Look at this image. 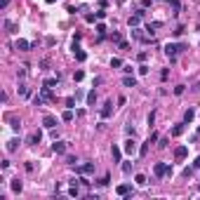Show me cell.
Listing matches in <instances>:
<instances>
[{"label": "cell", "instance_id": "obj_12", "mask_svg": "<svg viewBox=\"0 0 200 200\" xmlns=\"http://www.w3.org/2000/svg\"><path fill=\"white\" fill-rule=\"evenodd\" d=\"M122 85H125V87H137V78H134V75H125V78H122Z\"/></svg>", "mask_w": 200, "mask_h": 200}, {"label": "cell", "instance_id": "obj_37", "mask_svg": "<svg viewBox=\"0 0 200 200\" xmlns=\"http://www.w3.org/2000/svg\"><path fill=\"white\" fill-rule=\"evenodd\" d=\"M153 122H155V111H151V113H148V125H153Z\"/></svg>", "mask_w": 200, "mask_h": 200}, {"label": "cell", "instance_id": "obj_30", "mask_svg": "<svg viewBox=\"0 0 200 200\" xmlns=\"http://www.w3.org/2000/svg\"><path fill=\"white\" fill-rule=\"evenodd\" d=\"M148 144H151V141L141 144V148H139V155H141V158H144V155H146V151H148Z\"/></svg>", "mask_w": 200, "mask_h": 200}, {"label": "cell", "instance_id": "obj_19", "mask_svg": "<svg viewBox=\"0 0 200 200\" xmlns=\"http://www.w3.org/2000/svg\"><path fill=\"white\" fill-rule=\"evenodd\" d=\"M61 120H64V122H71V120H73V111H71V108L64 111V113H61Z\"/></svg>", "mask_w": 200, "mask_h": 200}, {"label": "cell", "instance_id": "obj_13", "mask_svg": "<svg viewBox=\"0 0 200 200\" xmlns=\"http://www.w3.org/2000/svg\"><path fill=\"white\" fill-rule=\"evenodd\" d=\"M40 139H42L40 132H33L31 137H28V144H31V146H36V144H40Z\"/></svg>", "mask_w": 200, "mask_h": 200}, {"label": "cell", "instance_id": "obj_11", "mask_svg": "<svg viewBox=\"0 0 200 200\" xmlns=\"http://www.w3.org/2000/svg\"><path fill=\"white\" fill-rule=\"evenodd\" d=\"M158 28H163V21H153V24H148L146 31H148V36H153V33L158 31Z\"/></svg>", "mask_w": 200, "mask_h": 200}, {"label": "cell", "instance_id": "obj_33", "mask_svg": "<svg viewBox=\"0 0 200 200\" xmlns=\"http://www.w3.org/2000/svg\"><path fill=\"white\" fill-rule=\"evenodd\" d=\"M122 172L130 174V172H132V163H122Z\"/></svg>", "mask_w": 200, "mask_h": 200}, {"label": "cell", "instance_id": "obj_2", "mask_svg": "<svg viewBox=\"0 0 200 200\" xmlns=\"http://www.w3.org/2000/svg\"><path fill=\"white\" fill-rule=\"evenodd\" d=\"M179 50H184V47H181V45H172V42H167V45H165V54L169 57V61H177Z\"/></svg>", "mask_w": 200, "mask_h": 200}, {"label": "cell", "instance_id": "obj_17", "mask_svg": "<svg viewBox=\"0 0 200 200\" xmlns=\"http://www.w3.org/2000/svg\"><path fill=\"white\" fill-rule=\"evenodd\" d=\"M184 130H186L184 122H181V125H174L172 127V134H174V137H179V134H184Z\"/></svg>", "mask_w": 200, "mask_h": 200}, {"label": "cell", "instance_id": "obj_22", "mask_svg": "<svg viewBox=\"0 0 200 200\" xmlns=\"http://www.w3.org/2000/svg\"><path fill=\"white\" fill-rule=\"evenodd\" d=\"M21 188H24V184H21L19 179H14V181H12V191H14V193H21Z\"/></svg>", "mask_w": 200, "mask_h": 200}, {"label": "cell", "instance_id": "obj_1", "mask_svg": "<svg viewBox=\"0 0 200 200\" xmlns=\"http://www.w3.org/2000/svg\"><path fill=\"white\" fill-rule=\"evenodd\" d=\"M153 174H155L158 179H163V177H169V174H172V167H169L167 163H155V167H153Z\"/></svg>", "mask_w": 200, "mask_h": 200}, {"label": "cell", "instance_id": "obj_27", "mask_svg": "<svg viewBox=\"0 0 200 200\" xmlns=\"http://www.w3.org/2000/svg\"><path fill=\"white\" fill-rule=\"evenodd\" d=\"M94 101H97V92H94V90H92V92H90V94H87V104H90V106H92V104H94Z\"/></svg>", "mask_w": 200, "mask_h": 200}, {"label": "cell", "instance_id": "obj_44", "mask_svg": "<svg viewBox=\"0 0 200 200\" xmlns=\"http://www.w3.org/2000/svg\"><path fill=\"white\" fill-rule=\"evenodd\" d=\"M7 2H10V0H0V7L5 10V7H7Z\"/></svg>", "mask_w": 200, "mask_h": 200}, {"label": "cell", "instance_id": "obj_10", "mask_svg": "<svg viewBox=\"0 0 200 200\" xmlns=\"http://www.w3.org/2000/svg\"><path fill=\"white\" fill-rule=\"evenodd\" d=\"M73 54H75V59H78V61H85V59H87V54H85L83 50L75 45V42H73Z\"/></svg>", "mask_w": 200, "mask_h": 200}, {"label": "cell", "instance_id": "obj_21", "mask_svg": "<svg viewBox=\"0 0 200 200\" xmlns=\"http://www.w3.org/2000/svg\"><path fill=\"white\" fill-rule=\"evenodd\" d=\"M57 83H59V75H57V78H47V80H45V87H52V90H54Z\"/></svg>", "mask_w": 200, "mask_h": 200}, {"label": "cell", "instance_id": "obj_5", "mask_svg": "<svg viewBox=\"0 0 200 200\" xmlns=\"http://www.w3.org/2000/svg\"><path fill=\"white\" fill-rule=\"evenodd\" d=\"M111 113H113V101H106L104 104V108H101V118H111Z\"/></svg>", "mask_w": 200, "mask_h": 200}, {"label": "cell", "instance_id": "obj_36", "mask_svg": "<svg viewBox=\"0 0 200 200\" xmlns=\"http://www.w3.org/2000/svg\"><path fill=\"white\" fill-rule=\"evenodd\" d=\"M66 106H69V108H75V99H73V97H69V99H66Z\"/></svg>", "mask_w": 200, "mask_h": 200}, {"label": "cell", "instance_id": "obj_43", "mask_svg": "<svg viewBox=\"0 0 200 200\" xmlns=\"http://www.w3.org/2000/svg\"><path fill=\"white\" fill-rule=\"evenodd\" d=\"M193 167H195V169H200V155H198V158H195V163H193Z\"/></svg>", "mask_w": 200, "mask_h": 200}, {"label": "cell", "instance_id": "obj_26", "mask_svg": "<svg viewBox=\"0 0 200 200\" xmlns=\"http://www.w3.org/2000/svg\"><path fill=\"white\" fill-rule=\"evenodd\" d=\"M17 144H19V139H12V141L7 144V151H10V153H12V151H17Z\"/></svg>", "mask_w": 200, "mask_h": 200}, {"label": "cell", "instance_id": "obj_6", "mask_svg": "<svg viewBox=\"0 0 200 200\" xmlns=\"http://www.w3.org/2000/svg\"><path fill=\"white\" fill-rule=\"evenodd\" d=\"M92 172H94V163H85L78 167V174H92Z\"/></svg>", "mask_w": 200, "mask_h": 200}, {"label": "cell", "instance_id": "obj_45", "mask_svg": "<svg viewBox=\"0 0 200 200\" xmlns=\"http://www.w3.org/2000/svg\"><path fill=\"white\" fill-rule=\"evenodd\" d=\"M195 137H200V127H198V132H195Z\"/></svg>", "mask_w": 200, "mask_h": 200}, {"label": "cell", "instance_id": "obj_20", "mask_svg": "<svg viewBox=\"0 0 200 200\" xmlns=\"http://www.w3.org/2000/svg\"><path fill=\"white\" fill-rule=\"evenodd\" d=\"M5 28H7V33H17V24H14V21H10V19L5 21Z\"/></svg>", "mask_w": 200, "mask_h": 200}, {"label": "cell", "instance_id": "obj_29", "mask_svg": "<svg viewBox=\"0 0 200 200\" xmlns=\"http://www.w3.org/2000/svg\"><path fill=\"white\" fill-rule=\"evenodd\" d=\"M17 90H19V94H21V97H28V87H26V85H19Z\"/></svg>", "mask_w": 200, "mask_h": 200}, {"label": "cell", "instance_id": "obj_39", "mask_svg": "<svg viewBox=\"0 0 200 200\" xmlns=\"http://www.w3.org/2000/svg\"><path fill=\"white\" fill-rule=\"evenodd\" d=\"M125 132L130 134V137H134V127H132V125H127V127H125Z\"/></svg>", "mask_w": 200, "mask_h": 200}, {"label": "cell", "instance_id": "obj_25", "mask_svg": "<svg viewBox=\"0 0 200 200\" xmlns=\"http://www.w3.org/2000/svg\"><path fill=\"white\" fill-rule=\"evenodd\" d=\"M134 181H137L139 186H146V177H144V174H137V177H134Z\"/></svg>", "mask_w": 200, "mask_h": 200}, {"label": "cell", "instance_id": "obj_24", "mask_svg": "<svg viewBox=\"0 0 200 200\" xmlns=\"http://www.w3.org/2000/svg\"><path fill=\"white\" fill-rule=\"evenodd\" d=\"M10 125H12V130H21V120L19 118H10Z\"/></svg>", "mask_w": 200, "mask_h": 200}, {"label": "cell", "instance_id": "obj_28", "mask_svg": "<svg viewBox=\"0 0 200 200\" xmlns=\"http://www.w3.org/2000/svg\"><path fill=\"white\" fill-rule=\"evenodd\" d=\"M69 195H71V198H78V195H80V191H78L75 184H73V188H69Z\"/></svg>", "mask_w": 200, "mask_h": 200}, {"label": "cell", "instance_id": "obj_4", "mask_svg": "<svg viewBox=\"0 0 200 200\" xmlns=\"http://www.w3.org/2000/svg\"><path fill=\"white\" fill-rule=\"evenodd\" d=\"M14 47L19 50V52H28V50H31V42H28V40H21V38H19V40L14 42Z\"/></svg>", "mask_w": 200, "mask_h": 200}, {"label": "cell", "instance_id": "obj_35", "mask_svg": "<svg viewBox=\"0 0 200 200\" xmlns=\"http://www.w3.org/2000/svg\"><path fill=\"white\" fill-rule=\"evenodd\" d=\"M174 94H177V97L184 94V85H177V87H174Z\"/></svg>", "mask_w": 200, "mask_h": 200}, {"label": "cell", "instance_id": "obj_38", "mask_svg": "<svg viewBox=\"0 0 200 200\" xmlns=\"http://www.w3.org/2000/svg\"><path fill=\"white\" fill-rule=\"evenodd\" d=\"M139 73H141V75L148 73V66H146V64H141V66H139Z\"/></svg>", "mask_w": 200, "mask_h": 200}, {"label": "cell", "instance_id": "obj_15", "mask_svg": "<svg viewBox=\"0 0 200 200\" xmlns=\"http://www.w3.org/2000/svg\"><path fill=\"white\" fill-rule=\"evenodd\" d=\"M134 151H137V144L132 141V139H130V141H125V153H130V155H132Z\"/></svg>", "mask_w": 200, "mask_h": 200}, {"label": "cell", "instance_id": "obj_32", "mask_svg": "<svg viewBox=\"0 0 200 200\" xmlns=\"http://www.w3.org/2000/svg\"><path fill=\"white\" fill-rule=\"evenodd\" d=\"M83 78H85V73H83V71H75V75H73V80H75V83H80Z\"/></svg>", "mask_w": 200, "mask_h": 200}, {"label": "cell", "instance_id": "obj_40", "mask_svg": "<svg viewBox=\"0 0 200 200\" xmlns=\"http://www.w3.org/2000/svg\"><path fill=\"white\" fill-rule=\"evenodd\" d=\"M146 57H148L146 52H139V54H137V59H139V61H146Z\"/></svg>", "mask_w": 200, "mask_h": 200}, {"label": "cell", "instance_id": "obj_7", "mask_svg": "<svg viewBox=\"0 0 200 200\" xmlns=\"http://www.w3.org/2000/svg\"><path fill=\"white\" fill-rule=\"evenodd\" d=\"M116 193H118V195H130V193H132V184H120V186L116 188Z\"/></svg>", "mask_w": 200, "mask_h": 200}, {"label": "cell", "instance_id": "obj_14", "mask_svg": "<svg viewBox=\"0 0 200 200\" xmlns=\"http://www.w3.org/2000/svg\"><path fill=\"white\" fill-rule=\"evenodd\" d=\"M139 21H141V17L134 14V17H130V19H127V24H130V28H137V26H139Z\"/></svg>", "mask_w": 200, "mask_h": 200}, {"label": "cell", "instance_id": "obj_34", "mask_svg": "<svg viewBox=\"0 0 200 200\" xmlns=\"http://www.w3.org/2000/svg\"><path fill=\"white\" fill-rule=\"evenodd\" d=\"M111 66H113V69H120L122 61H120V59H111Z\"/></svg>", "mask_w": 200, "mask_h": 200}, {"label": "cell", "instance_id": "obj_18", "mask_svg": "<svg viewBox=\"0 0 200 200\" xmlns=\"http://www.w3.org/2000/svg\"><path fill=\"white\" fill-rule=\"evenodd\" d=\"M165 2H167V5L172 7V10H174V14H177V12L181 10V5H179V0H165Z\"/></svg>", "mask_w": 200, "mask_h": 200}, {"label": "cell", "instance_id": "obj_41", "mask_svg": "<svg viewBox=\"0 0 200 200\" xmlns=\"http://www.w3.org/2000/svg\"><path fill=\"white\" fill-rule=\"evenodd\" d=\"M167 73H169L167 69H163V71H160V80H167Z\"/></svg>", "mask_w": 200, "mask_h": 200}, {"label": "cell", "instance_id": "obj_42", "mask_svg": "<svg viewBox=\"0 0 200 200\" xmlns=\"http://www.w3.org/2000/svg\"><path fill=\"white\" fill-rule=\"evenodd\" d=\"M108 181H111V177H108V174H106L104 179H101V181H99V186H106V184H108Z\"/></svg>", "mask_w": 200, "mask_h": 200}, {"label": "cell", "instance_id": "obj_16", "mask_svg": "<svg viewBox=\"0 0 200 200\" xmlns=\"http://www.w3.org/2000/svg\"><path fill=\"white\" fill-rule=\"evenodd\" d=\"M120 148H118V146H113V148H111V155H113V163H120Z\"/></svg>", "mask_w": 200, "mask_h": 200}, {"label": "cell", "instance_id": "obj_31", "mask_svg": "<svg viewBox=\"0 0 200 200\" xmlns=\"http://www.w3.org/2000/svg\"><path fill=\"white\" fill-rule=\"evenodd\" d=\"M33 104H36V106H42V104H45V97H33Z\"/></svg>", "mask_w": 200, "mask_h": 200}, {"label": "cell", "instance_id": "obj_8", "mask_svg": "<svg viewBox=\"0 0 200 200\" xmlns=\"http://www.w3.org/2000/svg\"><path fill=\"white\" fill-rule=\"evenodd\" d=\"M186 153H188V146H179L177 151H174V158H177V160H184Z\"/></svg>", "mask_w": 200, "mask_h": 200}, {"label": "cell", "instance_id": "obj_46", "mask_svg": "<svg viewBox=\"0 0 200 200\" xmlns=\"http://www.w3.org/2000/svg\"><path fill=\"white\" fill-rule=\"evenodd\" d=\"M45 2H54V0H45Z\"/></svg>", "mask_w": 200, "mask_h": 200}, {"label": "cell", "instance_id": "obj_9", "mask_svg": "<svg viewBox=\"0 0 200 200\" xmlns=\"http://www.w3.org/2000/svg\"><path fill=\"white\" fill-rule=\"evenodd\" d=\"M42 125L47 127V130H52V127L57 125V118H54V116H45V118H42Z\"/></svg>", "mask_w": 200, "mask_h": 200}, {"label": "cell", "instance_id": "obj_3", "mask_svg": "<svg viewBox=\"0 0 200 200\" xmlns=\"http://www.w3.org/2000/svg\"><path fill=\"white\" fill-rule=\"evenodd\" d=\"M52 151L57 153V155H64V153L69 151V144H66V141H57V139H54V144H52Z\"/></svg>", "mask_w": 200, "mask_h": 200}, {"label": "cell", "instance_id": "obj_23", "mask_svg": "<svg viewBox=\"0 0 200 200\" xmlns=\"http://www.w3.org/2000/svg\"><path fill=\"white\" fill-rule=\"evenodd\" d=\"M193 116H195V111H193V108H188V111L184 113V122H191V120H193Z\"/></svg>", "mask_w": 200, "mask_h": 200}]
</instances>
